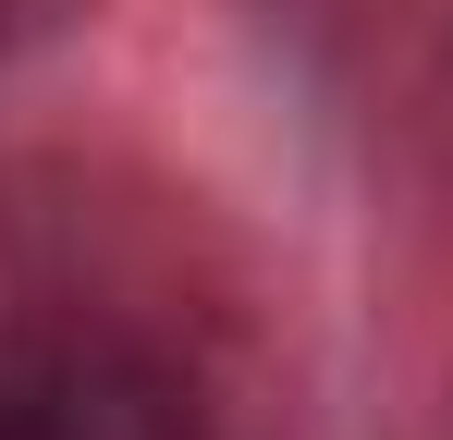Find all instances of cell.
Returning <instances> with one entry per match:
<instances>
[{"label":"cell","instance_id":"1","mask_svg":"<svg viewBox=\"0 0 453 440\" xmlns=\"http://www.w3.org/2000/svg\"><path fill=\"white\" fill-rule=\"evenodd\" d=\"M0 440H282L257 318L196 220L98 171L0 184Z\"/></svg>","mask_w":453,"mask_h":440}]
</instances>
